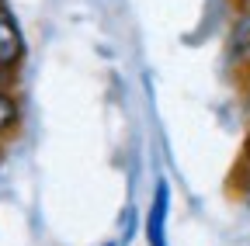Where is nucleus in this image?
<instances>
[{
	"label": "nucleus",
	"instance_id": "f257e3e1",
	"mask_svg": "<svg viewBox=\"0 0 250 246\" xmlns=\"http://www.w3.org/2000/svg\"><path fill=\"white\" fill-rule=\"evenodd\" d=\"M24 59V35L14 24V18L0 7V76H7L18 70V63Z\"/></svg>",
	"mask_w": 250,
	"mask_h": 246
},
{
	"label": "nucleus",
	"instance_id": "f03ea898",
	"mask_svg": "<svg viewBox=\"0 0 250 246\" xmlns=\"http://www.w3.org/2000/svg\"><path fill=\"white\" fill-rule=\"evenodd\" d=\"M167 215H170V184L160 177L153 201H149V215H146V243L149 246H167Z\"/></svg>",
	"mask_w": 250,
	"mask_h": 246
},
{
	"label": "nucleus",
	"instance_id": "7ed1b4c3",
	"mask_svg": "<svg viewBox=\"0 0 250 246\" xmlns=\"http://www.w3.org/2000/svg\"><path fill=\"white\" fill-rule=\"evenodd\" d=\"M21 121V108H18V97L7 90V83H0V139L11 135Z\"/></svg>",
	"mask_w": 250,
	"mask_h": 246
},
{
	"label": "nucleus",
	"instance_id": "20e7f679",
	"mask_svg": "<svg viewBox=\"0 0 250 246\" xmlns=\"http://www.w3.org/2000/svg\"><path fill=\"white\" fill-rule=\"evenodd\" d=\"M233 52H236L240 63H243L247 76H250V7H247L243 18L236 21V32H233Z\"/></svg>",
	"mask_w": 250,
	"mask_h": 246
},
{
	"label": "nucleus",
	"instance_id": "39448f33",
	"mask_svg": "<svg viewBox=\"0 0 250 246\" xmlns=\"http://www.w3.org/2000/svg\"><path fill=\"white\" fill-rule=\"evenodd\" d=\"M236 194H240V201L250 208V163H243V173H240V180H236Z\"/></svg>",
	"mask_w": 250,
	"mask_h": 246
},
{
	"label": "nucleus",
	"instance_id": "423d86ee",
	"mask_svg": "<svg viewBox=\"0 0 250 246\" xmlns=\"http://www.w3.org/2000/svg\"><path fill=\"white\" fill-rule=\"evenodd\" d=\"M243 163H250V132H247V156H243Z\"/></svg>",
	"mask_w": 250,
	"mask_h": 246
},
{
	"label": "nucleus",
	"instance_id": "0eeeda50",
	"mask_svg": "<svg viewBox=\"0 0 250 246\" xmlns=\"http://www.w3.org/2000/svg\"><path fill=\"white\" fill-rule=\"evenodd\" d=\"M0 163H4V146H0Z\"/></svg>",
	"mask_w": 250,
	"mask_h": 246
},
{
	"label": "nucleus",
	"instance_id": "6e6552de",
	"mask_svg": "<svg viewBox=\"0 0 250 246\" xmlns=\"http://www.w3.org/2000/svg\"><path fill=\"white\" fill-rule=\"evenodd\" d=\"M101 246H118V243H101Z\"/></svg>",
	"mask_w": 250,
	"mask_h": 246
}]
</instances>
